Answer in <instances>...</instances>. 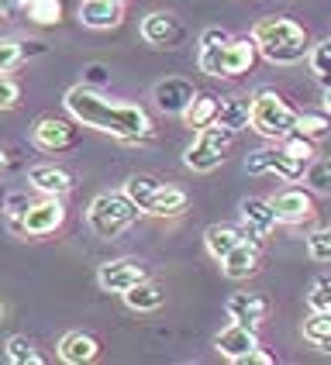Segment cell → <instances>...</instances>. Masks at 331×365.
<instances>
[{
	"label": "cell",
	"mask_w": 331,
	"mask_h": 365,
	"mask_svg": "<svg viewBox=\"0 0 331 365\" xmlns=\"http://www.w3.org/2000/svg\"><path fill=\"white\" fill-rule=\"evenodd\" d=\"M86 80H90V83H103V80H107V69H103V66H90V69H86Z\"/></svg>",
	"instance_id": "41"
},
{
	"label": "cell",
	"mask_w": 331,
	"mask_h": 365,
	"mask_svg": "<svg viewBox=\"0 0 331 365\" xmlns=\"http://www.w3.org/2000/svg\"><path fill=\"white\" fill-rule=\"evenodd\" d=\"M183 35V28H180V21L173 18L169 11H152V14H145L142 21V38L148 45H159V48H169V45H176Z\"/></svg>",
	"instance_id": "16"
},
{
	"label": "cell",
	"mask_w": 331,
	"mask_h": 365,
	"mask_svg": "<svg viewBox=\"0 0 331 365\" xmlns=\"http://www.w3.org/2000/svg\"><path fill=\"white\" fill-rule=\"evenodd\" d=\"M21 101V86L7 73H0V110H11V107H18Z\"/></svg>",
	"instance_id": "38"
},
{
	"label": "cell",
	"mask_w": 331,
	"mask_h": 365,
	"mask_svg": "<svg viewBox=\"0 0 331 365\" xmlns=\"http://www.w3.org/2000/svg\"><path fill=\"white\" fill-rule=\"evenodd\" d=\"M280 142H283L280 148H283V152H290L293 159H300V163H310V159L317 155V152H314V138H307V135H300L297 128L290 131L287 138H280Z\"/></svg>",
	"instance_id": "34"
},
{
	"label": "cell",
	"mask_w": 331,
	"mask_h": 365,
	"mask_svg": "<svg viewBox=\"0 0 331 365\" xmlns=\"http://www.w3.org/2000/svg\"><path fill=\"white\" fill-rule=\"evenodd\" d=\"M24 11L35 24H56L62 18V4L59 0H24Z\"/></svg>",
	"instance_id": "33"
},
{
	"label": "cell",
	"mask_w": 331,
	"mask_h": 365,
	"mask_svg": "<svg viewBox=\"0 0 331 365\" xmlns=\"http://www.w3.org/2000/svg\"><path fill=\"white\" fill-rule=\"evenodd\" d=\"M80 21L86 28H97V31L118 28V24H121V4H111V0H83Z\"/></svg>",
	"instance_id": "22"
},
{
	"label": "cell",
	"mask_w": 331,
	"mask_h": 365,
	"mask_svg": "<svg viewBox=\"0 0 331 365\" xmlns=\"http://www.w3.org/2000/svg\"><path fill=\"white\" fill-rule=\"evenodd\" d=\"M273 314V300L266 293H235L228 300V317L235 324H245V327H259Z\"/></svg>",
	"instance_id": "12"
},
{
	"label": "cell",
	"mask_w": 331,
	"mask_h": 365,
	"mask_svg": "<svg viewBox=\"0 0 331 365\" xmlns=\"http://www.w3.org/2000/svg\"><path fill=\"white\" fill-rule=\"evenodd\" d=\"M28 193H11L7 200H4V214H7V224H11V231H21L24 235V214H28Z\"/></svg>",
	"instance_id": "35"
},
{
	"label": "cell",
	"mask_w": 331,
	"mask_h": 365,
	"mask_svg": "<svg viewBox=\"0 0 331 365\" xmlns=\"http://www.w3.org/2000/svg\"><path fill=\"white\" fill-rule=\"evenodd\" d=\"M121 297H124V304L131 307V310L148 314V310H159V307L166 304V286L163 283H152V279L145 276L142 283H135L131 289H124Z\"/></svg>",
	"instance_id": "23"
},
{
	"label": "cell",
	"mask_w": 331,
	"mask_h": 365,
	"mask_svg": "<svg viewBox=\"0 0 331 365\" xmlns=\"http://www.w3.org/2000/svg\"><path fill=\"white\" fill-rule=\"evenodd\" d=\"M124 193L138 203L142 214H152V217H176V214H183L186 203H190V197L180 186L159 182L152 176H131L124 182Z\"/></svg>",
	"instance_id": "3"
},
{
	"label": "cell",
	"mask_w": 331,
	"mask_h": 365,
	"mask_svg": "<svg viewBox=\"0 0 331 365\" xmlns=\"http://www.w3.org/2000/svg\"><path fill=\"white\" fill-rule=\"evenodd\" d=\"M325 110L331 114V90H325Z\"/></svg>",
	"instance_id": "43"
},
{
	"label": "cell",
	"mask_w": 331,
	"mask_h": 365,
	"mask_svg": "<svg viewBox=\"0 0 331 365\" xmlns=\"http://www.w3.org/2000/svg\"><path fill=\"white\" fill-rule=\"evenodd\" d=\"M307 62H310V73L314 80L321 83L325 90H331V38H321L314 48L307 52Z\"/></svg>",
	"instance_id": "29"
},
{
	"label": "cell",
	"mask_w": 331,
	"mask_h": 365,
	"mask_svg": "<svg viewBox=\"0 0 331 365\" xmlns=\"http://www.w3.org/2000/svg\"><path fill=\"white\" fill-rule=\"evenodd\" d=\"M231 138H235V131L221 128V124L200 128L193 145L186 148V155H183L186 169H193V173H214L218 165L225 163V152H228V145H231Z\"/></svg>",
	"instance_id": "6"
},
{
	"label": "cell",
	"mask_w": 331,
	"mask_h": 365,
	"mask_svg": "<svg viewBox=\"0 0 331 365\" xmlns=\"http://www.w3.org/2000/svg\"><path fill=\"white\" fill-rule=\"evenodd\" d=\"M41 52L39 41H14V38H0V73H11L14 66L28 59V56H35Z\"/></svg>",
	"instance_id": "28"
},
{
	"label": "cell",
	"mask_w": 331,
	"mask_h": 365,
	"mask_svg": "<svg viewBox=\"0 0 331 365\" xmlns=\"http://www.w3.org/2000/svg\"><path fill=\"white\" fill-rule=\"evenodd\" d=\"M297 131L307 135V138H321V135H328L331 131V114L328 110H321V114L304 110V114H297Z\"/></svg>",
	"instance_id": "32"
},
{
	"label": "cell",
	"mask_w": 331,
	"mask_h": 365,
	"mask_svg": "<svg viewBox=\"0 0 331 365\" xmlns=\"http://www.w3.org/2000/svg\"><path fill=\"white\" fill-rule=\"evenodd\" d=\"M276 359L269 355V351H263V348H252L245 359H242V365H273Z\"/></svg>",
	"instance_id": "39"
},
{
	"label": "cell",
	"mask_w": 331,
	"mask_h": 365,
	"mask_svg": "<svg viewBox=\"0 0 331 365\" xmlns=\"http://www.w3.org/2000/svg\"><path fill=\"white\" fill-rule=\"evenodd\" d=\"M214 348L231 359V362H242L252 348H259V338H255V327H245V324H231L225 327L218 338H214Z\"/></svg>",
	"instance_id": "15"
},
{
	"label": "cell",
	"mask_w": 331,
	"mask_h": 365,
	"mask_svg": "<svg viewBox=\"0 0 331 365\" xmlns=\"http://www.w3.org/2000/svg\"><path fill=\"white\" fill-rule=\"evenodd\" d=\"M218 107H221V97H214V93H197L193 101H190V107L183 110V121L186 128H207V124L218 121Z\"/></svg>",
	"instance_id": "24"
},
{
	"label": "cell",
	"mask_w": 331,
	"mask_h": 365,
	"mask_svg": "<svg viewBox=\"0 0 331 365\" xmlns=\"http://www.w3.org/2000/svg\"><path fill=\"white\" fill-rule=\"evenodd\" d=\"M7 362H14V365H45V355H41L28 338H21L18 334V338H11V341H7Z\"/></svg>",
	"instance_id": "30"
},
{
	"label": "cell",
	"mask_w": 331,
	"mask_h": 365,
	"mask_svg": "<svg viewBox=\"0 0 331 365\" xmlns=\"http://www.w3.org/2000/svg\"><path fill=\"white\" fill-rule=\"evenodd\" d=\"M245 169L252 176H259V173H276V176H283L287 182H297V180H304L307 163L293 159V155L283 152V148H259V152H252L245 159Z\"/></svg>",
	"instance_id": "8"
},
{
	"label": "cell",
	"mask_w": 331,
	"mask_h": 365,
	"mask_svg": "<svg viewBox=\"0 0 331 365\" xmlns=\"http://www.w3.org/2000/svg\"><path fill=\"white\" fill-rule=\"evenodd\" d=\"M259 262H263V255H259V242H242L235 252H228L225 259H221V272H225L228 279H248V276H255L259 272Z\"/></svg>",
	"instance_id": "17"
},
{
	"label": "cell",
	"mask_w": 331,
	"mask_h": 365,
	"mask_svg": "<svg viewBox=\"0 0 331 365\" xmlns=\"http://www.w3.org/2000/svg\"><path fill=\"white\" fill-rule=\"evenodd\" d=\"M31 135H35V145H39V148L56 152V155L80 145V128H76V121H66V118H56V114L39 118L35 128H31Z\"/></svg>",
	"instance_id": "7"
},
{
	"label": "cell",
	"mask_w": 331,
	"mask_h": 365,
	"mask_svg": "<svg viewBox=\"0 0 331 365\" xmlns=\"http://www.w3.org/2000/svg\"><path fill=\"white\" fill-rule=\"evenodd\" d=\"M11 169H14V152H11L7 145H0V176L11 173Z\"/></svg>",
	"instance_id": "40"
},
{
	"label": "cell",
	"mask_w": 331,
	"mask_h": 365,
	"mask_svg": "<svg viewBox=\"0 0 331 365\" xmlns=\"http://www.w3.org/2000/svg\"><path fill=\"white\" fill-rule=\"evenodd\" d=\"M307 255L314 262H331V227L310 231L307 235Z\"/></svg>",
	"instance_id": "36"
},
{
	"label": "cell",
	"mask_w": 331,
	"mask_h": 365,
	"mask_svg": "<svg viewBox=\"0 0 331 365\" xmlns=\"http://www.w3.org/2000/svg\"><path fill=\"white\" fill-rule=\"evenodd\" d=\"M269 203H273L280 224H300L314 214V197L307 190H300V186H283Z\"/></svg>",
	"instance_id": "10"
},
{
	"label": "cell",
	"mask_w": 331,
	"mask_h": 365,
	"mask_svg": "<svg viewBox=\"0 0 331 365\" xmlns=\"http://www.w3.org/2000/svg\"><path fill=\"white\" fill-rule=\"evenodd\" d=\"M0 210H4V197H0Z\"/></svg>",
	"instance_id": "45"
},
{
	"label": "cell",
	"mask_w": 331,
	"mask_h": 365,
	"mask_svg": "<svg viewBox=\"0 0 331 365\" xmlns=\"http://www.w3.org/2000/svg\"><path fill=\"white\" fill-rule=\"evenodd\" d=\"M138 203L131 200L128 193H101L97 200L90 203V210H86V224L93 227V235L97 238H118L121 231H128L131 224L138 221Z\"/></svg>",
	"instance_id": "4"
},
{
	"label": "cell",
	"mask_w": 331,
	"mask_h": 365,
	"mask_svg": "<svg viewBox=\"0 0 331 365\" xmlns=\"http://www.w3.org/2000/svg\"><path fill=\"white\" fill-rule=\"evenodd\" d=\"M248 107H252V101L248 97H221V107H218V121L221 128H231L235 135L242 131V128H248Z\"/></svg>",
	"instance_id": "25"
},
{
	"label": "cell",
	"mask_w": 331,
	"mask_h": 365,
	"mask_svg": "<svg viewBox=\"0 0 331 365\" xmlns=\"http://www.w3.org/2000/svg\"><path fill=\"white\" fill-rule=\"evenodd\" d=\"M259 56L269 59L273 66H293L310 52L307 31L293 18H263L252 31Z\"/></svg>",
	"instance_id": "2"
},
{
	"label": "cell",
	"mask_w": 331,
	"mask_h": 365,
	"mask_svg": "<svg viewBox=\"0 0 331 365\" xmlns=\"http://www.w3.org/2000/svg\"><path fill=\"white\" fill-rule=\"evenodd\" d=\"M145 279V265L138 259H114V262H103L101 272H97V283L107 293H124L135 283Z\"/></svg>",
	"instance_id": "11"
},
{
	"label": "cell",
	"mask_w": 331,
	"mask_h": 365,
	"mask_svg": "<svg viewBox=\"0 0 331 365\" xmlns=\"http://www.w3.org/2000/svg\"><path fill=\"white\" fill-rule=\"evenodd\" d=\"M248 235H245V227H235V224H210L204 231V245H207V252L221 262L228 252H235L238 245L245 242Z\"/></svg>",
	"instance_id": "21"
},
{
	"label": "cell",
	"mask_w": 331,
	"mask_h": 365,
	"mask_svg": "<svg viewBox=\"0 0 331 365\" xmlns=\"http://www.w3.org/2000/svg\"><path fill=\"white\" fill-rule=\"evenodd\" d=\"M193 97H197L193 83L180 80V76L156 83V103H159V110H166V114H183Z\"/></svg>",
	"instance_id": "18"
},
{
	"label": "cell",
	"mask_w": 331,
	"mask_h": 365,
	"mask_svg": "<svg viewBox=\"0 0 331 365\" xmlns=\"http://www.w3.org/2000/svg\"><path fill=\"white\" fill-rule=\"evenodd\" d=\"M242 221H245V235L252 242H263L273 235V227H276V210H273V203L269 200H259V197H248L242 200Z\"/></svg>",
	"instance_id": "14"
},
{
	"label": "cell",
	"mask_w": 331,
	"mask_h": 365,
	"mask_svg": "<svg viewBox=\"0 0 331 365\" xmlns=\"http://www.w3.org/2000/svg\"><path fill=\"white\" fill-rule=\"evenodd\" d=\"M304 338L321 351H331V310H310L304 321Z\"/></svg>",
	"instance_id": "26"
},
{
	"label": "cell",
	"mask_w": 331,
	"mask_h": 365,
	"mask_svg": "<svg viewBox=\"0 0 331 365\" xmlns=\"http://www.w3.org/2000/svg\"><path fill=\"white\" fill-rule=\"evenodd\" d=\"M225 41H228L225 28H207L204 35H200V56H197L200 73L214 76V62H218V56H221V45H225Z\"/></svg>",
	"instance_id": "27"
},
{
	"label": "cell",
	"mask_w": 331,
	"mask_h": 365,
	"mask_svg": "<svg viewBox=\"0 0 331 365\" xmlns=\"http://www.w3.org/2000/svg\"><path fill=\"white\" fill-rule=\"evenodd\" d=\"M0 317H4V307H0Z\"/></svg>",
	"instance_id": "46"
},
{
	"label": "cell",
	"mask_w": 331,
	"mask_h": 365,
	"mask_svg": "<svg viewBox=\"0 0 331 365\" xmlns=\"http://www.w3.org/2000/svg\"><path fill=\"white\" fill-rule=\"evenodd\" d=\"M111 4H124V0H111Z\"/></svg>",
	"instance_id": "44"
},
{
	"label": "cell",
	"mask_w": 331,
	"mask_h": 365,
	"mask_svg": "<svg viewBox=\"0 0 331 365\" xmlns=\"http://www.w3.org/2000/svg\"><path fill=\"white\" fill-rule=\"evenodd\" d=\"M307 307L310 310H331V276L314 279V286L307 293Z\"/></svg>",
	"instance_id": "37"
},
{
	"label": "cell",
	"mask_w": 331,
	"mask_h": 365,
	"mask_svg": "<svg viewBox=\"0 0 331 365\" xmlns=\"http://www.w3.org/2000/svg\"><path fill=\"white\" fill-rule=\"evenodd\" d=\"M18 4H24V0H0V14L11 11V7H18Z\"/></svg>",
	"instance_id": "42"
},
{
	"label": "cell",
	"mask_w": 331,
	"mask_h": 365,
	"mask_svg": "<svg viewBox=\"0 0 331 365\" xmlns=\"http://www.w3.org/2000/svg\"><path fill=\"white\" fill-rule=\"evenodd\" d=\"M28 182L45 197H66L73 190V176L66 169H59V165H31L28 169Z\"/></svg>",
	"instance_id": "19"
},
{
	"label": "cell",
	"mask_w": 331,
	"mask_h": 365,
	"mask_svg": "<svg viewBox=\"0 0 331 365\" xmlns=\"http://www.w3.org/2000/svg\"><path fill=\"white\" fill-rule=\"evenodd\" d=\"M255 56H259L255 38H228L214 62V76H245L255 66Z\"/></svg>",
	"instance_id": "9"
},
{
	"label": "cell",
	"mask_w": 331,
	"mask_h": 365,
	"mask_svg": "<svg viewBox=\"0 0 331 365\" xmlns=\"http://www.w3.org/2000/svg\"><path fill=\"white\" fill-rule=\"evenodd\" d=\"M304 180L314 193H331V159H310Z\"/></svg>",
	"instance_id": "31"
},
{
	"label": "cell",
	"mask_w": 331,
	"mask_h": 365,
	"mask_svg": "<svg viewBox=\"0 0 331 365\" xmlns=\"http://www.w3.org/2000/svg\"><path fill=\"white\" fill-rule=\"evenodd\" d=\"M248 124L266 138H287L297 128V110L276 90H259L252 97V107H248Z\"/></svg>",
	"instance_id": "5"
},
{
	"label": "cell",
	"mask_w": 331,
	"mask_h": 365,
	"mask_svg": "<svg viewBox=\"0 0 331 365\" xmlns=\"http://www.w3.org/2000/svg\"><path fill=\"white\" fill-rule=\"evenodd\" d=\"M66 110H69V118L76 124L103 131V135L121 138V142H142L152 131V121H148V114L142 107H135V103H111L93 86H73L66 93Z\"/></svg>",
	"instance_id": "1"
},
{
	"label": "cell",
	"mask_w": 331,
	"mask_h": 365,
	"mask_svg": "<svg viewBox=\"0 0 331 365\" xmlns=\"http://www.w3.org/2000/svg\"><path fill=\"white\" fill-rule=\"evenodd\" d=\"M101 355V341L93 334H83V331H69L59 341V359L69 365H86Z\"/></svg>",
	"instance_id": "20"
},
{
	"label": "cell",
	"mask_w": 331,
	"mask_h": 365,
	"mask_svg": "<svg viewBox=\"0 0 331 365\" xmlns=\"http://www.w3.org/2000/svg\"><path fill=\"white\" fill-rule=\"evenodd\" d=\"M66 221V207L59 203V197H45V200L31 203L24 214V235H52L59 231Z\"/></svg>",
	"instance_id": "13"
}]
</instances>
